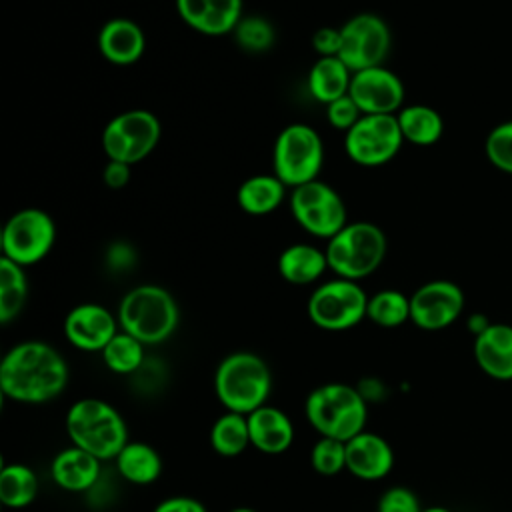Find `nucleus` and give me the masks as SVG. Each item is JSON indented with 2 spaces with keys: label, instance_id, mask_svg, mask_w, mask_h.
Returning <instances> with one entry per match:
<instances>
[{
  "label": "nucleus",
  "instance_id": "f257e3e1",
  "mask_svg": "<svg viewBox=\"0 0 512 512\" xmlns=\"http://www.w3.org/2000/svg\"><path fill=\"white\" fill-rule=\"evenodd\" d=\"M66 358L48 342L26 340L12 346L0 362V390L18 404H46L68 386Z\"/></svg>",
  "mask_w": 512,
  "mask_h": 512
},
{
  "label": "nucleus",
  "instance_id": "f03ea898",
  "mask_svg": "<svg viewBox=\"0 0 512 512\" xmlns=\"http://www.w3.org/2000/svg\"><path fill=\"white\" fill-rule=\"evenodd\" d=\"M272 392V370L254 352L240 350L224 356L214 372V394L228 412L248 416L268 404Z\"/></svg>",
  "mask_w": 512,
  "mask_h": 512
},
{
  "label": "nucleus",
  "instance_id": "7ed1b4c3",
  "mask_svg": "<svg viewBox=\"0 0 512 512\" xmlns=\"http://www.w3.org/2000/svg\"><path fill=\"white\" fill-rule=\"evenodd\" d=\"M66 432L78 446L98 460H114L130 442L124 416L102 398H80L66 412Z\"/></svg>",
  "mask_w": 512,
  "mask_h": 512
},
{
  "label": "nucleus",
  "instance_id": "20e7f679",
  "mask_svg": "<svg viewBox=\"0 0 512 512\" xmlns=\"http://www.w3.org/2000/svg\"><path fill=\"white\" fill-rule=\"evenodd\" d=\"M304 414L308 424L320 436L348 442L366 430L368 402L356 386L346 382H328L306 396Z\"/></svg>",
  "mask_w": 512,
  "mask_h": 512
},
{
  "label": "nucleus",
  "instance_id": "39448f33",
  "mask_svg": "<svg viewBox=\"0 0 512 512\" xmlns=\"http://www.w3.org/2000/svg\"><path fill=\"white\" fill-rule=\"evenodd\" d=\"M116 316L120 330L146 346H154L166 342L176 332L180 308L166 288L140 284L122 296Z\"/></svg>",
  "mask_w": 512,
  "mask_h": 512
},
{
  "label": "nucleus",
  "instance_id": "423d86ee",
  "mask_svg": "<svg viewBox=\"0 0 512 512\" xmlns=\"http://www.w3.org/2000/svg\"><path fill=\"white\" fill-rule=\"evenodd\" d=\"M388 240L380 226L358 220L346 224L324 248L328 268L346 280H362L376 272L386 258Z\"/></svg>",
  "mask_w": 512,
  "mask_h": 512
},
{
  "label": "nucleus",
  "instance_id": "0eeeda50",
  "mask_svg": "<svg viewBox=\"0 0 512 512\" xmlns=\"http://www.w3.org/2000/svg\"><path fill=\"white\" fill-rule=\"evenodd\" d=\"M322 164L324 142L312 126L300 122L288 124L276 136L272 148V168L286 188H296L318 180Z\"/></svg>",
  "mask_w": 512,
  "mask_h": 512
},
{
  "label": "nucleus",
  "instance_id": "6e6552de",
  "mask_svg": "<svg viewBox=\"0 0 512 512\" xmlns=\"http://www.w3.org/2000/svg\"><path fill=\"white\" fill-rule=\"evenodd\" d=\"M368 298L356 280L336 276L314 288L306 306L308 318L328 332L350 330L366 318Z\"/></svg>",
  "mask_w": 512,
  "mask_h": 512
},
{
  "label": "nucleus",
  "instance_id": "1a4fd4ad",
  "mask_svg": "<svg viewBox=\"0 0 512 512\" xmlns=\"http://www.w3.org/2000/svg\"><path fill=\"white\" fill-rule=\"evenodd\" d=\"M162 126L156 114L144 108H132L114 116L102 132V148L108 160L136 164L150 156L158 146Z\"/></svg>",
  "mask_w": 512,
  "mask_h": 512
},
{
  "label": "nucleus",
  "instance_id": "9d476101",
  "mask_svg": "<svg viewBox=\"0 0 512 512\" xmlns=\"http://www.w3.org/2000/svg\"><path fill=\"white\" fill-rule=\"evenodd\" d=\"M54 240L56 226L52 216L40 208H22L4 224L2 256L26 268L46 258Z\"/></svg>",
  "mask_w": 512,
  "mask_h": 512
},
{
  "label": "nucleus",
  "instance_id": "9b49d317",
  "mask_svg": "<svg viewBox=\"0 0 512 512\" xmlns=\"http://www.w3.org/2000/svg\"><path fill=\"white\" fill-rule=\"evenodd\" d=\"M290 212L308 234L324 240H330L348 224L344 200L322 180L292 188Z\"/></svg>",
  "mask_w": 512,
  "mask_h": 512
},
{
  "label": "nucleus",
  "instance_id": "f8f14e48",
  "mask_svg": "<svg viewBox=\"0 0 512 512\" xmlns=\"http://www.w3.org/2000/svg\"><path fill=\"white\" fill-rule=\"evenodd\" d=\"M404 136L396 114H364L346 134L344 152L360 166H382L402 148Z\"/></svg>",
  "mask_w": 512,
  "mask_h": 512
},
{
  "label": "nucleus",
  "instance_id": "ddd939ff",
  "mask_svg": "<svg viewBox=\"0 0 512 512\" xmlns=\"http://www.w3.org/2000/svg\"><path fill=\"white\" fill-rule=\"evenodd\" d=\"M342 44L338 58L352 70H366L382 66L390 46L392 34L384 18L372 12H360L340 26Z\"/></svg>",
  "mask_w": 512,
  "mask_h": 512
},
{
  "label": "nucleus",
  "instance_id": "4468645a",
  "mask_svg": "<svg viewBox=\"0 0 512 512\" xmlns=\"http://www.w3.org/2000/svg\"><path fill=\"white\" fill-rule=\"evenodd\" d=\"M464 292L452 280H430L410 296V322L436 332L452 326L464 310Z\"/></svg>",
  "mask_w": 512,
  "mask_h": 512
},
{
  "label": "nucleus",
  "instance_id": "2eb2a0df",
  "mask_svg": "<svg viewBox=\"0 0 512 512\" xmlns=\"http://www.w3.org/2000/svg\"><path fill=\"white\" fill-rule=\"evenodd\" d=\"M348 96L362 114H398L404 104V84L384 64L352 72Z\"/></svg>",
  "mask_w": 512,
  "mask_h": 512
},
{
  "label": "nucleus",
  "instance_id": "dca6fc26",
  "mask_svg": "<svg viewBox=\"0 0 512 512\" xmlns=\"http://www.w3.org/2000/svg\"><path fill=\"white\" fill-rule=\"evenodd\" d=\"M118 332V316L102 304H78L64 318L66 340L82 352H102Z\"/></svg>",
  "mask_w": 512,
  "mask_h": 512
},
{
  "label": "nucleus",
  "instance_id": "f3484780",
  "mask_svg": "<svg viewBox=\"0 0 512 512\" xmlns=\"http://www.w3.org/2000/svg\"><path fill=\"white\" fill-rule=\"evenodd\" d=\"M392 468L394 450L384 436L364 430L346 442V470L358 480H382Z\"/></svg>",
  "mask_w": 512,
  "mask_h": 512
},
{
  "label": "nucleus",
  "instance_id": "a211bd4d",
  "mask_svg": "<svg viewBox=\"0 0 512 512\" xmlns=\"http://www.w3.org/2000/svg\"><path fill=\"white\" fill-rule=\"evenodd\" d=\"M176 10L186 26L206 36L234 32L242 20V0H176Z\"/></svg>",
  "mask_w": 512,
  "mask_h": 512
},
{
  "label": "nucleus",
  "instance_id": "6ab92c4d",
  "mask_svg": "<svg viewBox=\"0 0 512 512\" xmlns=\"http://www.w3.org/2000/svg\"><path fill=\"white\" fill-rule=\"evenodd\" d=\"M50 476L66 492H90L102 478V460L78 446H68L52 458Z\"/></svg>",
  "mask_w": 512,
  "mask_h": 512
},
{
  "label": "nucleus",
  "instance_id": "aec40b11",
  "mask_svg": "<svg viewBox=\"0 0 512 512\" xmlns=\"http://www.w3.org/2000/svg\"><path fill=\"white\" fill-rule=\"evenodd\" d=\"M250 446L268 456L284 454L294 442V424L290 416L270 404L260 406L248 416Z\"/></svg>",
  "mask_w": 512,
  "mask_h": 512
},
{
  "label": "nucleus",
  "instance_id": "412c9836",
  "mask_svg": "<svg viewBox=\"0 0 512 512\" xmlns=\"http://www.w3.org/2000/svg\"><path fill=\"white\" fill-rule=\"evenodd\" d=\"M474 360L478 368L494 380H512V326L490 322L474 336Z\"/></svg>",
  "mask_w": 512,
  "mask_h": 512
},
{
  "label": "nucleus",
  "instance_id": "4be33fe9",
  "mask_svg": "<svg viewBox=\"0 0 512 512\" xmlns=\"http://www.w3.org/2000/svg\"><path fill=\"white\" fill-rule=\"evenodd\" d=\"M98 50L108 62L130 66L144 56V30L130 18H112L98 32Z\"/></svg>",
  "mask_w": 512,
  "mask_h": 512
},
{
  "label": "nucleus",
  "instance_id": "5701e85b",
  "mask_svg": "<svg viewBox=\"0 0 512 512\" xmlns=\"http://www.w3.org/2000/svg\"><path fill=\"white\" fill-rule=\"evenodd\" d=\"M328 268L326 252L312 244H290L278 256L280 276L294 286H306L316 282Z\"/></svg>",
  "mask_w": 512,
  "mask_h": 512
},
{
  "label": "nucleus",
  "instance_id": "b1692460",
  "mask_svg": "<svg viewBox=\"0 0 512 512\" xmlns=\"http://www.w3.org/2000/svg\"><path fill=\"white\" fill-rule=\"evenodd\" d=\"M118 474L136 486L154 484L164 470L160 452L140 440H130L114 458Z\"/></svg>",
  "mask_w": 512,
  "mask_h": 512
},
{
  "label": "nucleus",
  "instance_id": "393cba45",
  "mask_svg": "<svg viewBox=\"0 0 512 512\" xmlns=\"http://www.w3.org/2000/svg\"><path fill=\"white\" fill-rule=\"evenodd\" d=\"M352 70L338 56L318 58L306 78L308 92L320 104H330L348 94Z\"/></svg>",
  "mask_w": 512,
  "mask_h": 512
},
{
  "label": "nucleus",
  "instance_id": "a878e982",
  "mask_svg": "<svg viewBox=\"0 0 512 512\" xmlns=\"http://www.w3.org/2000/svg\"><path fill=\"white\" fill-rule=\"evenodd\" d=\"M286 196V184L276 174H256L246 178L236 192L238 206L250 216L274 212Z\"/></svg>",
  "mask_w": 512,
  "mask_h": 512
},
{
  "label": "nucleus",
  "instance_id": "bb28decb",
  "mask_svg": "<svg viewBox=\"0 0 512 512\" xmlns=\"http://www.w3.org/2000/svg\"><path fill=\"white\" fill-rule=\"evenodd\" d=\"M404 142L416 146H432L442 138L444 120L438 110L426 104H410L402 106L396 114Z\"/></svg>",
  "mask_w": 512,
  "mask_h": 512
},
{
  "label": "nucleus",
  "instance_id": "cd10ccee",
  "mask_svg": "<svg viewBox=\"0 0 512 512\" xmlns=\"http://www.w3.org/2000/svg\"><path fill=\"white\" fill-rule=\"evenodd\" d=\"M38 476L22 462L4 464L0 470V502L6 508H26L36 500Z\"/></svg>",
  "mask_w": 512,
  "mask_h": 512
},
{
  "label": "nucleus",
  "instance_id": "c85d7f7f",
  "mask_svg": "<svg viewBox=\"0 0 512 512\" xmlns=\"http://www.w3.org/2000/svg\"><path fill=\"white\" fill-rule=\"evenodd\" d=\"M210 444L224 458L240 456L250 446L248 418L238 412H224L210 428Z\"/></svg>",
  "mask_w": 512,
  "mask_h": 512
},
{
  "label": "nucleus",
  "instance_id": "c756f323",
  "mask_svg": "<svg viewBox=\"0 0 512 512\" xmlns=\"http://www.w3.org/2000/svg\"><path fill=\"white\" fill-rule=\"evenodd\" d=\"M28 298V280L24 266L0 256V322H12Z\"/></svg>",
  "mask_w": 512,
  "mask_h": 512
},
{
  "label": "nucleus",
  "instance_id": "7c9ffc66",
  "mask_svg": "<svg viewBox=\"0 0 512 512\" xmlns=\"http://www.w3.org/2000/svg\"><path fill=\"white\" fill-rule=\"evenodd\" d=\"M146 344L120 330L100 352L104 366L120 376H134L146 362Z\"/></svg>",
  "mask_w": 512,
  "mask_h": 512
},
{
  "label": "nucleus",
  "instance_id": "2f4dec72",
  "mask_svg": "<svg viewBox=\"0 0 512 512\" xmlns=\"http://www.w3.org/2000/svg\"><path fill=\"white\" fill-rule=\"evenodd\" d=\"M366 318L380 328H398L410 320V296L400 290H380L368 298Z\"/></svg>",
  "mask_w": 512,
  "mask_h": 512
},
{
  "label": "nucleus",
  "instance_id": "473e14b6",
  "mask_svg": "<svg viewBox=\"0 0 512 512\" xmlns=\"http://www.w3.org/2000/svg\"><path fill=\"white\" fill-rule=\"evenodd\" d=\"M310 464L322 476H336L346 470V442L320 436L310 450Z\"/></svg>",
  "mask_w": 512,
  "mask_h": 512
},
{
  "label": "nucleus",
  "instance_id": "72a5a7b5",
  "mask_svg": "<svg viewBox=\"0 0 512 512\" xmlns=\"http://www.w3.org/2000/svg\"><path fill=\"white\" fill-rule=\"evenodd\" d=\"M234 36L240 48L252 54H260L274 44V26L262 16H248L238 22Z\"/></svg>",
  "mask_w": 512,
  "mask_h": 512
},
{
  "label": "nucleus",
  "instance_id": "f704fd0d",
  "mask_svg": "<svg viewBox=\"0 0 512 512\" xmlns=\"http://www.w3.org/2000/svg\"><path fill=\"white\" fill-rule=\"evenodd\" d=\"M484 152L494 168L512 174V120H506L488 132Z\"/></svg>",
  "mask_w": 512,
  "mask_h": 512
},
{
  "label": "nucleus",
  "instance_id": "c9c22d12",
  "mask_svg": "<svg viewBox=\"0 0 512 512\" xmlns=\"http://www.w3.org/2000/svg\"><path fill=\"white\" fill-rule=\"evenodd\" d=\"M376 512H422V504L410 488L392 486L378 498Z\"/></svg>",
  "mask_w": 512,
  "mask_h": 512
},
{
  "label": "nucleus",
  "instance_id": "e433bc0d",
  "mask_svg": "<svg viewBox=\"0 0 512 512\" xmlns=\"http://www.w3.org/2000/svg\"><path fill=\"white\" fill-rule=\"evenodd\" d=\"M364 114L356 106V102L346 94L326 106V120L332 128L344 130V134L362 118Z\"/></svg>",
  "mask_w": 512,
  "mask_h": 512
},
{
  "label": "nucleus",
  "instance_id": "4c0bfd02",
  "mask_svg": "<svg viewBox=\"0 0 512 512\" xmlns=\"http://www.w3.org/2000/svg\"><path fill=\"white\" fill-rule=\"evenodd\" d=\"M340 44H342L340 28L322 26L312 36V48L318 54V58H322V56H338L340 54Z\"/></svg>",
  "mask_w": 512,
  "mask_h": 512
},
{
  "label": "nucleus",
  "instance_id": "58836bf2",
  "mask_svg": "<svg viewBox=\"0 0 512 512\" xmlns=\"http://www.w3.org/2000/svg\"><path fill=\"white\" fill-rule=\"evenodd\" d=\"M152 512H208V510L200 500L178 494V496H168L160 500Z\"/></svg>",
  "mask_w": 512,
  "mask_h": 512
},
{
  "label": "nucleus",
  "instance_id": "ea45409f",
  "mask_svg": "<svg viewBox=\"0 0 512 512\" xmlns=\"http://www.w3.org/2000/svg\"><path fill=\"white\" fill-rule=\"evenodd\" d=\"M102 178H104V184L108 188L120 190V188H124L130 182V164L108 160V164L104 166Z\"/></svg>",
  "mask_w": 512,
  "mask_h": 512
},
{
  "label": "nucleus",
  "instance_id": "a19ab883",
  "mask_svg": "<svg viewBox=\"0 0 512 512\" xmlns=\"http://www.w3.org/2000/svg\"><path fill=\"white\" fill-rule=\"evenodd\" d=\"M106 260L114 270H126L134 262V250L128 244H112L108 248Z\"/></svg>",
  "mask_w": 512,
  "mask_h": 512
},
{
  "label": "nucleus",
  "instance_id": "79ce46f5",
  "mask_svg": "<svg viewBox=\"0 0 512 512\" xmlns=\"http://www.w3.org/2000/svg\"><path fill=\"white\" fill-rule=\"evenodd\" d=\"M358 392L362 394V398L370 404V402H380L386 394V388H384V382H380L378 378H364L360 382V386H356Z\"/></svg>",
  "mask_w": 512,
  "mask_h": 512
},
{
  "label": "nucleus",
  "instance_id": "37998d69",
  "mask_svg": "<svg viewBox=\"0 0 512 512\" xmlns=\"http://www.w3.org/2000/svg\"><path fill=\"white\" fill-rule=\"evenodd\" d=\"M488 324H490V320H488L486 316H482V314H474V316H470V320H468V328H470V332H472L474 336H478L480 332H484V330L488 328Z\"/></svg>",
  "mask_w": 512,
  "mask_h": 512
},
{
  "label": "nucleus",
  "instance_id": "c03bdc74",
  "mask_svg": "<svg viewBox=\"0 0 512 512\" xmlns=\"http://www.w3.org/2000/svg\"><path fill=\"white\" fill-rule=\"evenodd\" d=\"M422 512H452V510H448L444 506H428V508H422Z\"/></svg>",
  "mask_w": 512,
  "mask_h": 512
},
{
  "label": "nucleus",
  "instance_id": "a18cd8bd",
  "mask_svg": "<svg viewBox=\"0 0 512 512\" xmlns=\"http://www.w3.org/2000/svg\"><path fill=\"white\" fill-rule=\"evenodd\" d=\"M228 512H258V510L248 508V506H238V508H232V510H228Z\"/></svg>",
  "mask_w": 512,
  "mask_h": 512
}]
</instances>
